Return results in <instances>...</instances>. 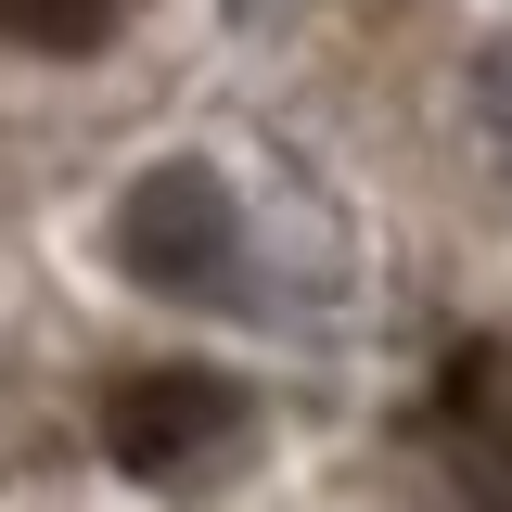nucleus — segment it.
I'll return each mask as SVG.
<instances>
[{
    "label": "nucleus",
    "mask_w": 512,
    "mask_h": 512,
    "mask_svg": "<svg viewBox=\"0 0 512 512\" xmlns=\"http://www.w3.org/2000/svg\"><path fill=\"white\" fill-rule=\"evenodd\" d=\"M436 461L474 512H512V359L500 346H461L436 372Z\"/></svg>",
    "instance_id": "3"
},
{
    "label": "nucleus",
    "mask_w": 512,
    "mask_h": 512,
    "mask_svg": "<svg viewBox=\"0 0 512 512\" xmlns=\"http://www.w3.org/2000/svg\"><path fill=\"white\" fill-rule=\"evenodd\" d=\"M141 0H0V52H103Z\"/></svg>",
    "instance_id": "4"
},
{
    "label": "nucleus",
    "mask_w": 512,
    "mask_h": 512,
    "mask_svg": "<svg viewBox=\"0 0 512 512\" xmlns=\"http://www.w3.org/2000/svg\"><path fill=\"white\" fill-rule=\"evenodd\" d=\"M244 384L205 372V359H167V372H128L116 397H103V461H116L128 487H192L205 461H231V436H244Z\"/></svg>",
    "instance_id": "2"
},
{
    "label": "nucleus",
    "mask_w": 512,
    "mask_h": 512,
    "mask_svg": "<svg viewBox=\"0 0 512 512\" xmlns=\"http://www.w3.org/2000/svg\"><path fill=\"white\" fill-rule=\"evenodd\" d=\"M474 103H487V141H500V167H512V26L487 39V64H474Z\"/></svg>",
    "instance_id": "5"
},
{
    "label": "nucleus",
    "mask_w": 512,
    "mask_h": 512,
    "mask_svg": "<svg viewBox=\"0 0 512 512\" xmlns=\"http://www.w3.org/2000/svg\"><path fill=\"white\" fill-rule=\"evenodd\" d=\"M116 282L167 295V308H218L244 282V205L205 154H167L116 192Z\"/></svg>",
    "instance_id": "1"
}]
</instances>
